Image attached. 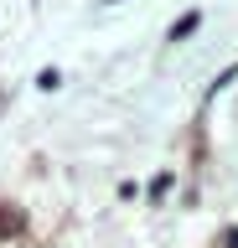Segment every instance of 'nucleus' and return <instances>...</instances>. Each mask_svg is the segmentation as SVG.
<instances>
[{
    "mask_svg": "<svg viewBox=\"0 0 238 248\" xmlns=\"http://www.w3.org/2000/svg\"><path fill=\"white\" fill-rule=\"evenodd\" d=\"M197 21H202V16H181V21L171 26V42H181V36H191V31H197Z\"/></svg>",
    "mask_w": 238,
    "mask_h": 248,
    "instance_id": "1",
    "label": "nucleus"
}]
</instances>
